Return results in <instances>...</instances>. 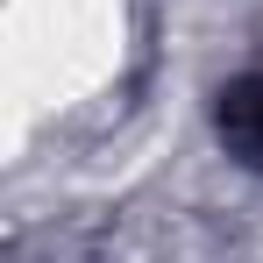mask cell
<instances>
[{"instance_id": "obj_1", "label": "cell", "mask_w": 263, "mask_h": 263, "mask_svg": "<svg viewBox=\"0 0 263 263\" xmlns=\"http://www.w3.org/2000/svg\"><path fill=\"white\" fill-rule=\"evenodd\" d=\"M220 142H228V157L263 171V71H249L220 92Z\"/></svg>"}]
</instances>
